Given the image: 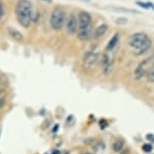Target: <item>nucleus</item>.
Masks as SVG:
<instances>
[{"label": "nucleus", "instance_id": "obj_1", "mask_svg": "<svg viewBox=\"0 0 154 154\" xmlns=\"http://www.w3.org/2000/svg\"><path fill=\"white\" fill-rule=\"evenodd\" d=\"M15 16L22 27L28 28L33 21L32 4L29 0H18L15 7Z\"/></svg>", "mask_w": 154, "mask_h": 154}, {"label": "nucleus", "instance_id": "obj_2", "mask_svg": "<svg viewBox=\"0 0 154 154\" xmlns=\"http://www.w3.org/2000/svg\"><path fill=\"white\" fill-rule=\"evenodd\" d=\"M78 38L82 42L88 40L93 34L92 29V16L91 14L87 11H80L79 15H78Z\"/></svg>", "mask_w": 154, "mask_h": 154}, {"label": "nucleus", "instance_id": "obj_3", "mask_svg": "<svg viewBox=\"0 0 154 154\" xmlns=\"http://www.w3.org/2000/svg\"><path fill=\"white\" fill-rule=\"evenodd\" d=\"M66 11L62 6H56L51 11V18H49V22H51V26L54 30L59 31L63 27L66 23Z\"/></svg>", "mask_w": 154, "mask_h": 154}, {"label": "nucleus", "instance_id": "obj_4", "mask_svg": "<svg viewBox=\"0 0 154 154\" xmlns=\"http://www.w3.org/2000/svg\"><path fill=\"white\" fill-rule=\"evenodd\" d=\"M150 40V38L148 37V35L144 32H136L134 34H132L129 38V45L132 48L138 49L140 48L142 45H144L145 43L148 42Z\"/></svg>", "mask_w": 154, "mask_h": 154}, {"label": "nucleus", "instance_id": "obj_5", "mask_svg": "<svg viewBox=\"0 0 154 154\" xmlns=\"http://www.w3.org/2000/svg\"><path fill=\"white\" fill-rule=\"evenodd\" d=\"M99 60V54L94 51H88L83 59V68L86 71H91L95 68Z\"/></svg>", "mask_w": 154, "mask_h": 154}, {"label": "nucleus", "instance_id": "obj_6", "mask_svg": "<svg viewBox=\"0 0 154 154\" xmlns=\"http://www.w3.org/2000/svg\"><path fill=\"white\" fill-rule=\"evenodd\" d=\"M151 63H152V59H151V57H148V59H145L144 60H142V62L139 63L134 72V75H135L136 80L142 79V78L147 74L148 69H149L150 66H151Z\"/></svg>", "mask_w": 154, "mask_h": 154}, {"label": "nucleus", "instance_id": "obj_7", "mask_svg": "<svg viewBox=\"0 0 154 154\" xmlns=\"http://www.w3.org/2000/svg\"><path fill=\"white\" fill-rule=\"evenodd\" d=\"M78 26H79V23H78V17L75 16L74 13H71L66 20V31H68V33L71 34V35L75 34L78 31Z\"/></svg>", "mask_w": 154, "mask_h": 154}, {"label": "nucleus", "instance_id": "obj_8", "mask_svg": "<svg viewBox=\"0 0 154 154\" xmlns=\"http://www.w3.org/2000/svg\"><path fill=\"white\" fill-rule=\"evenodd\" d=\"M107 30H108V25L105 24V23H103V24L99 25L98 27L95 28V30L93 31L92 35L94 38H100V37H102L103 35H105Z\"/></svg>", "mask_w": 154, "mask_h": 154}, {"label": "nucleus", "instance_id": "obj_9", "mask_svg": "<svg viewBox=\"0 0 154 154\" xmlns=\"http://www.w3.org/2000/svg\"><path fill=\"white\" fill-rule=\"evenodd\" d=\"M8 34L11 36V38H13L16 42H21L23 40V34L20 32L19 30H17L16 28L14 27H8L7 28Z\"/></svg>", "mask_w": 154, "mask_h": 154}, {"label": "nucleus", "instance_id": "obj_10", "mask_svg": "<svg viewBox=\"0 0 154 154\" xmlns=\"http://www.w3.org/2000/svg\"><path fill=\"white\" fill-rule=\"evenodd\" d=\"M119 38H120V37H119V34H118V33H116L115 35L113 36L111 39H110V42H108V45H107V48H106V51H112V49L114 48L115 46L118 45Z\"/></svg>", "mask_w": 154, "mask_h": 154}, {"label": "nucleus", "instance_id": "obj_11", "mask_svg": "<svg viewBox=\"0 0 154 154\" xmlns=\"http://www.w3.org/2000/svg\"><path fill=\"white\" fill-rule=\"evenodd\" d=\"M151 48V40H149L148 42L145 43L144 45H142L140 48L136 49V56H141V54H145L146 51H148V49H149Z\"/></svg>", "mask_w": 154, "mask_h": 154}, {"label": "nucleus", "instance_id": "obj_12", "mask_svg": "<svg viewBox=\"0 0 154 154\" xmlns=\"http://www.w3.org/2000/svg\"><path fill=\"white\" fill-rule=\"evenodd\" d=\"M123 147H124V141L123 140L115 141L112 145V148L115 152H120V151H122V149H123Z\"/></svg>", "mask_w": 154, "mask_h": 154}, {"label": "nucleus", "instance_id": "obj_13", "mask_svg": "<svg viewBox=\"0 0 154 154\" xmlns=\"http://www.w3.org/2000/svg\"><path fill=\"white\" fill-rule=\"evenodd\" d=\"M114 9L118 11H123V12H127V13H134V14L140 13L137 10H133V9H130V8H124V7H114Z\"/></svg>", "mask_w": 154, "mask_h": 154}, {"label": "nucleus", "instance_id": "obj_14", "mask_svg": "<svg viewBox=\"0 0 154 154\" xmlns=\"http://www.w3.org/2000/svg\"><path fill=\"white\" fill-rule=\"evenodd\" d=\"M142 149H143L144 152H147V153H150L152 151V145L149 144V143H146L142 146Z\"/></svg>", "mask_w": 154, "mask_h": 154}, {"label": "nucleus", "instance_id": "obj_15", "mask_svg": "<svg viewBox=\"0 0 154 154\" xmlns=\"http://www.w3.org/2000/svg\"><path fill=\"white\" fill-rule=\"evenodd\" d=\"M136 4H137L138 6H140V7H142V8H144V9H150V8H149V5H148V2L136 1Z\"/></svg>", "mask_w": 154, "mask_h": 154}, {"label": "nucleus", "instance_id": "obj_16", "mask_svg": "<svg viewBox=\"0 0 154 154\" xmlns=\"http://www.w3.org/2000/svg\"><path fill=\"white\" fill-rule=\"evenodd\" d=\"M4 16V7H3V3H2V1L0 0V20L3 18Z\"/></svg>", "mask_w": 154, "mask_h": 154}, {"label": "nucleus", "instance_id": "obj_17", "mask_svg": "<svg viewBox=\"0 0 154 154\" xmlns=\"http://www.w3.org/2000/svg\"><path fill=\"white\" fill-rule=\"evenodd\" d=\"M148 81L150 83H154V68L152 69V71L150 72L149 75H148Z\"/></svg>", "mask_w": 154, "mask_h": 154}, {"label": "nucleus", "instance_id": "obj_18", "mask_svg": "<svg viewBox=\"0 0 154 154\" xmlns=\"http://www.w3.org/2000/svg\"><path fill=\"white\" fill-rule=\"evenodd\" d=\"M100 126H101L102 129H104L105 127H107V122L105 120H101L100 121Z\"/></svg>", "mask_w": 154, "mask_h": 154}, {"label": "nucleus", "instance_id": "obj_19", "mask_svg": "<svg viewBox=\"0 0 154 154\" xmlns=\"http://www.w3.org/2000/svg\"><path fill=\"white\" fill-rule=\"evenodd\" d=\"M4 104H5V99L2 98V97H0V109H1L2 107L4 106Z\"/></svg>", "mask_w": 154, "mask_h": 154}, {"label": "nucleus", "instance_id": "obj_20", "mask_svg": "<svg viewBox=\"0 0 154 154\" xmlns=\"http://www.w3.org/2000/svg\"><path fill=\"white\" fill-rule=\"evenodd\" d=\"M126 22H127V19H125V18H120V19L116 20V23H126Z\"/></svg>", "mask_w": 154, "mask_h": 154}, {"label": "nucleus", "instance_id": "obj_21", "mask_svg": "<svg viewBox=\"0 0 154 154\" xmlns=\"http://www.w3.org/2000/svg\"><path fill=\"white\" fill-rule=\"evenodd\" d=\"M57 129H59V125H56L54 126V129H53V133H57Z\"/></svg>", "mask_w": 154, "mask_h": 154}, {"label": "nucleus", "instance_id": "obj_22", "mask_svg": "<svg viewBox=\"0 0 154 154\" xmlns=\"http://www.w3.org/2000/svg\"><path fill=\"white\" fill-rule=\"evenodd\" d=\"M2 93H3V90H2L1 88H0V97H1V95H2Z\"/></svg>", "mask_w": 154, "mask_h": 154}, {"label": "nucleus", "instance_id": "obj_23", "mask_svg": "<svg viewBox=\"0 0 154 154\" xmlns=\"http://www.w3.org/2000/svg\"><path fill=\"white\" fill-rule=\"evenodd\" d=\"M81 1H83V2H90V0H81Z\"/></svg>", "mask_w": 154, "mask_h": 154}, {"label": "nucleus", "instance_id": "obj_24", "mask_svg": "<svg viewBox=\"0 0 154 154\" xmlns=\"http://www.w3.org/2000/svg\"><path fill=\"white\" fill-rule=\"evenodd\" d=\"M43 1H48V2H51V0H43Z\"/></svg>", "mask_w": 154, "mask_h": 154}, {"label": "nucleus", "instance_id": "obj_25", "mask_svg": "<svg viewBox=\"0 0 154 154\" xmlns=\"http://www.w3.org/2000/svg\"><path fill=\"white\" fill-rule=\"evenodd\" d=\"M84 154H91V153H89V152H86V153H84Z\"/></svg>", "mask_w": 154, "mask_h": 154}, {"label": "nucleus", "instance_id": "obj_26", "mask_svg": "<svg viewBox=\"0 0 154 154\" xmlns=\"http://www.w3.org/2000/svg\"><path fill=\"white\" fill-rule=\"evenodd\" d=\"M0 85H1V79H0Z\"/></svg>", "mask_w": 154, "mask_h": 154}]
</instances>
